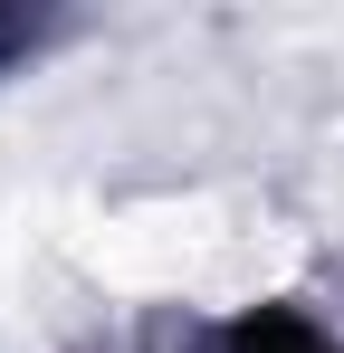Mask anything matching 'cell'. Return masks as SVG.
<instances>
[{"label":"cell","instance_id":"1","mask_svg":"<svg viewBox=\"0 0 344 353\" xmlns=\"http://www.w3.org/2000/svg\"><path fill=\"white\" fill-rule=\"evenodd\" d=\"M211 353H344V334L306 305H239L229 325H211Z\"/></svg>","mask_w":344,"mask_h":353},{"label":"cell","instance_id":"2","mask_svg":"<svg viewBox=\"0 0 344 353\" xmlns=\"http://www.w3.org/2000/svg\"><path fill=\"white\" fill-rule=\"evenodd\" d=\"M67 39V19H39V10H0V77H19V67H39Z\"/></svg>","mask_w":344,"mask_h":353}]
</instances>
